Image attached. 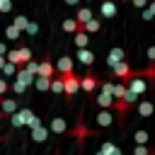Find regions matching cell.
<instances>
[{"label": "cell", "instance_id": "2", "mask_svg": "<svg viewBox=\"0 0 155 155\" xmlns=\"http://www.w3.org/2000/svg\"><path fill=\"white\" fill-rule=\"evenodd\" d=\"M114 82L111 80H107V82H102V87H99V94H97V104L104 109V111H111V107H114Z\"/></svg>", "mask_w": 155, "mask_h": 155}, {"label": "cell", "instance_id": "11", "mask_svg": "<svg viewBox=\"0 0 155 155\" xmlns=\"http://www.w3.org/2000/svg\"><path fill=\"white\" fill-rule=\"evenodd\" d=\"M90 19H94V17H92V10H90V7H78V12H75V22L85 27Z\"/></svg>", "mask_w": 155, "mask_h": 155}, {"label": "cell", "instance_id": "17", "mask_svg": "<svg viewBox=\"0 0 155 155\" xmlns=\"http://www.w3.org/2000/svg\"><path fill=\"white\" fill-rule=\"evenodd\" d=\"M73 41H75V46H78V51H80V48H87V41H90V36H87V34L80 29V31H75V34H73Z\"/></svg>", "mask_w": 155, "mask_h": 155}, {"label": "cell", "instance_id": "19", "mask_svg": "<svg viewBox=\"0 0 155 155\" xmlns=\"http://www.w3.org/2000/svg\"><path fill=\"white\" fill-rule=\"evenodd\" d=\"M61 27H63V31H68V34H75V31H80V29H82V24H78V22H75V17H73V19H63V24H61Z\"/></svg>", "mask_w": 155, "mask_h": 155}, {"label": "cell", "instance_id": "10", "mask_svg": "<svg viewBox=\"0 0 155 155\" xmlns=\"http://www.w3.org/2000/svg\"><path fill=\"white\" fill-rule=\"evenodd\" d=\"M56 70H58V75H70L73 73V58L70 56H61L56 61Z\"/></svg>", "mask_w": 155, "mask_h": 155}, {"label": "cell", "instance_id": "34", "mask_svg": "<svg viewBox=\"0 0 155 155\" xmlns=\"http://www.w3.org/2000/svg\"><path fill=\"white\" fill-rule=\"evenodd\" d=\"M148 61L155 63V46H148Z\"/></svg>", "mask_w": 155, "mask_h": 155}, {"label": "cell", "instance_id": "35", "mask_svg": "<svg viewBox=\"0 0 155 155\" xmlns=\"http://www.w3.org/2000/svg\"><path fill=\"white\" fill-rule=\"evenodd\" d=\"M5 92H7V80H2V78H0V99H2V94H5Z\"/></svg>", "mask_w": 155, "mask_h": 155}, {"label": "cell", "instance_id": "21", "mask_svg": "<svg viewBox=\"0 0 155 155\" xmlns=\"http://www.w3.org/2000/svg\"><path fill=\"white\" fill-rule=\"evenodd\" d=\"M99 29H102V22H99V19H90V22L82 27V31H85V34H97Z\"/></svg>", "mask_w": 155, "mask_h": 155}, {"label": "cell", "instance_id": "37", "mask_svg": "<svg viewBox=\"0 0 155 155\" xmlns=\"http://www.w3.org/2000/svg\"><path fill=\"white\" fill-rule=\"evenodd\" d=\"M143 19H145V22H150V19H153V15H150V12H148V7H145V10H143Z\"/></svg>", "mask_w": 155, "mask_h": 155}, {"label": "cell", "instance_id": "5", "mask_svg": "<svg viewBox=\"0 0 155 155\" xmlns=\"http://www.w3.org/2000/svg\"><path fill=\"white\" fill-rule=\"evenodd\" d=\"M126 90L133 94V97H140V94H145V90H148V85H145V80H143V75H140V70H136V75L126 82Z\"/></svg>", "mask_w": 155, "mask_h": 155}, {"label": "cell", "instance_id": "6", "mask_svg": "<svg viewBox=\"0 0 155 155\" xmlns=\"http://www.w3.org/2000/svg\"><path fill=\"white\" fill-rule=\"evenodd\" d=\"M58 73H56V65L48 61V56H46V61H41L39 63V73H36V78H44V80H53Z\"/></svg>", "mask_w": 155, "mask_h": 155}, {"label": "cell", "instance_id": "23", "mask_svg": "<svg viewBox=\"0 0 155 155\" xmlns=\"http://www.w3.org/2000/svg\"><path fill=\"white\" fill-rule=\"evenodd\" d=\"M27 24H29V19H27L24 15H17V17L12 19V27H17L19 31H24V29H27Z\"/></svg>", "mask_w": 155, "mask_h": 155}, {"label": "cell", "instance_id": "24", "mask_svg": "<svg viewBox=\"0 0 155 155\" xmlns=\"http://www.w3.org/2000/svg\"><path fill=\"white\" fill-rule=\"evenodd\" d=\"M53 94H61L63 92V80H61V75H56L53 80H51V87H48Z\"/></svg>", "mask_w": 155, "mask_h": 155}, {"label": "cell", "instance_id": "3", "mask_svg": "<svg viewBox=\"0 0 155 155\" xmlns=\"http://www.w3.org/2000/svg\"><path fill=\"white\" fill-rule=\"evenodd\" d=\"M61 80H63V92H65V97H68V102L80 92V78L75 75V73H70V75H61Z\"/></svg>", "mask_w": 155, "mask_h": 155}, {"label": "cell", "instance_id": "29", "mask_svg": "<svg viewBox=\"0 0 155 155\" xmlns=\"http://www.w3.org/2000/svg\"><path fill=\"white\" fill-rule=\"evenodd\" d=\"M12 90H15V92H17V94H24V92H27V87H24V85H22V82H17V80H15V82H12Z\"/></svg>", "mask_w": 155, "mask_h": 155}, {"label": "cell", "instance_id": "30", "mask_svg": "<svg viewBox=\"0 0 155 155\" xmlns=\"http://www.w3.org/2000/svg\"><path fill=\"white\" fill-rule=\"evenodd\" d=\"M24 31H27V34H36V31H39V24H36V22H29Z\"/></svg>", "mask_w": 155, "mask_h": 155}, {"label": "cell", "instance_id": "9", "mask_svg": "<svg viewBox=\"0 0 155 155\" xmlns=\"http://www.w3.org/2000/svg\"><path fill=\"white\" fill-rule=\"evenodd\" d=\"M121 61H126V51H124L121 46L109 48V53H107V65L111 68V65H116V63H121Z\"/></svg>", "mask_w": 155, "mask_h": 155}, {"label": "cell", "instance_id": "20", "mask_svg": "<svg viewBox=\"0 0 155 155\" xmlns=\"http://www.w3.org/2000/svg\"><path fill=\"white\" fill-rule=\"evenodd\" d=\"M99 153H102V155H121V150H119L114 143H109V140H104V143H102Z\"/></svg>", "mask_w": 155, "mask_h": 155}, {"label": "cell", "instance_id": "7", "mask_svg": "<svg viewBox=\"0 0 155 155\" xmlns=\"http://www.w3.org/2000/svg\"><path fill=\"white\" fill-rule=\"evenodd\" d=\"M97 87H99V78H97L94 73H87V75L80 78V90H85L87 94H92Z\"/></svg>", "mask_w": 155, "mask_h": 155}, {"label": "cell", "instance_id": "22", "mask_svg": "<svg viewBox=\"0 0 155 155\" xmlns=\"http://www.w3.org/2000/svg\"><path fill=\"white\" fill-rule=\"evenodd\" d=\"M99 12H102V17H114V15H116V5H114V2H102Z\"/></svg>", "mask_w": 155, "mask_h": 155}, {"label": "cell", "instance_id": "26", "mask_svg": "<svg viewBox=\"0 0 155 155\" xmlns=\"http://www.w3.org/2000/svg\"><path fill=\"white\" fill-rule=\"evenodd\" d=\"M148 136H150L148 131H136V136H133V138H136V143H138V145H145V143H148Z\"/></svg>", "mask_w": 155, "mask_h": 155}, {"label": "cell", "instance_id": "32", "mask_svg": "<svg viewBox=\"0 0 155 155\" xmlns=\"http://www.w3.org/2000/svg\"><path fill=\"white\" fill-rule=\"evenodd\" d=\"M12 10V2L10 0H0V12H10Z\"/></svg>", "mask_w": 155, "mask_h": 155}, {"label": "cell", "instance_id": "38", "mask_svg": "<svg viewBox=\"0 0 155 155\" xmlns=\"http://www.w3.org/2000/svg\"><path fill=\"white\" fill-rule=\"evenodd\" d=\"M148 12H150V15H155V2H148Z\"/></svg>", "mask_w": 155, "mask_h": 155}, {"label": "cell", "instance_id": "31", "mask_svg": "<svg viewBox=\"0 0 155 155\" xmlns=\"http://www.w3.org/2000/svg\"><path fill=\"white\" fill-rule=\"evenodd\" d=\"M133 155H150V153H148L145 145H136V148H133Z\"/></svg>", "mask_w": 155, "mask_h": 155}, {"label": "cell", "instance_id": "1", "mask_svg": "<svg viewBox=\"0 0 155 155\" xmlns=\"http://www.w3.org/2000/svg\"><path fill=\"white\" fill-rule=\"evenodd\" d=\"M5 61H7L10 65H15V68H24V65L31 61V48H29V46H19V48L10 51V53L5 56Z\"/></svg>", "mask_w": 155, "mask_h": 155}, {"label": "cell", "instance_id": "16", "mask_svg": "<svg viewBox=\"0 0 155 155\" xmlns=\"http://www.w3.org/2000/svg\"><path fill=\"white\" fill-rule=\"evenodd\" d=\"M46 136H48V128H46V126H36V128H31V140H34V143H44Z\"/></svg>", "mask_w": 155, "mask_h": 155}, {"label": "cell", "instance_id": "15", "mask_svg": "<svg viewBox=\"0 0 155 155\" xmlns=\"http://www.w3.org/2000/svg\"><path fill=\"white\" fill-rule=\"evenodd\" d=\"M48 131H53V133H65V131H68V124H65V119H61V116H56V119L51 121V126H48Z\"/></svg>", "mask_w": 155, "mask_h": 155}, {"label": "cell", "instance_id": "8", "mask_svg": "<svg viewBox=\"0 0 155 155\" xmlns=\"http://www.w3.org/2000/svg\"><path fill=\"white\" fill-rule=\"evenodd\" d=\"M19 111V104H17V99H12V97H2L0 99V116L5 114V116H12V114H17Z\"/></svg>", "mask_w": 155, "mask_h": 155}, {"label": "cell", "instance_id": "18", "mask_svg": "<svg viewBox=\"0 0 155 155\" xmlns=\"http://www.w3.org/2000/svg\"><path fill=\"white\" fill-rule=\"evenodd\" d=\"M78 58H80L82 65H92V63H94V53H92L90 48H80V51H78Z\"/></svg>", "mask_w": 155, "mask_h": 155}, {"label": "cell", "instance_id": "25", "mask_svg": "<svg viewBox=\"0 0 155 155\" xmlns=\"http://www.w3.org/2000/svg\"><path fill=\"white\" fill-rule=\"evenodd\" d=\"M34 87H36V90H41V92H46V90L51 87V80H44V78H36V80H34Z\"/></svg>", "mask_w": 155, "mask_h": 155}, {"label": "cell", "instance_id": "12", "mask_svg": "<svg viewBox=\"0 0 155 155\" xmlns=\"http://www.w3.org/2000/svg\"><path fill=\"white\" fill-rule=\"evenodd\" d=\"M111 124H114V114L102 109V111L97 114V126H99V128H107V126H111Z\"/></svg>", "mask_w": 155, "mask_h": 155}, {"label": "cell", "instance_id": "40", "mask_svg": "<svg viewBox=\"0 0 155 155\" xmlns=\"http://www.w3.org/2000/svg\"><path fill=\"white\" fill-rule=\"evenodd\" d=\"M0 140H2V136H0Z\"/></svg>", "mask_w": 155, "mask_h": 155}, {"label": "cell", "instance_id": "4", "mask_svg": "<svg viewBox=\"0 0 155 155\" xmlns=\"http://www.w3.org/2000/svg\"><path fill=\"white\" fill-rule=\"evenodd\" d=\"M136 75V70H131V65L126 63V61H121V63H116V65H111V78H116L119 82H128L131 78Z\"/></svg>", "mask_w": 155, "mask_h": 155}, {"label": "cell", "instance_id": "41", "mask_svg": "<svg viewBox=\"0 0 155 155\" xmlns=\"http://www.w3.org/2000/svg\"><path fill=\"white\" fill-rule=\"evenodd\" d=\"M97 155H102V153H97Z\"/></svg>", "mask_w": 155, "mask_h": 155}, {"label": "cell", "instance_id": "13", "mask_svg": "<svg viewBox=\"0 0 155 155\" xmlns=\"http://www.w3.org/2000/svg\"><path fill=\"white\" fill-rule=\"evenodd\" d=\"M15 78H17V82H22L24 87H29V85H31V82L36 80V78H31V75L27 73V68H17V73H15Z\"/></svg>", "mask_w": 155, "mask_h": 155}, {"label": "cell", "instance_id": "36", "mask_svg": "<svg viewBox=\"0 0 155 155\" xmlns=\"http://www.w3.org/2000/svg\"><path fill=\"white\" fill-rule=\"evenodd\" d=\"M133 5H136L138 10H145V5H148V0H133Z\"/></svg>", "mask_w": 155, "mask_h": 155}, {"label": "cell", "instance_id": "28", "mask_svg": "<svg viewBox=\"0 0 155 155\" xmlns=\"http://www.w3.org/2000/svg\"><path fill=\"white\" fill-rule=\"evenodd\" d=\"M19 34H22V31H19V29H17V27H12V24H10V27H7V29H5V36H7V39H17V36H19Z\"/></svg>", "mask_w": 155, "mask_h": 155}, {"label": "cell", "instance_id": "14", "mask_svg": "<svg viewBox=\"0 0 155 155\" xmlns=\"http://www.w3.org/2000/svg\"><path fill=\"white\" fill-rule=\"evenodd\" d=\"M136 111H138L140 116H153V111H155V107H153V102H148V99H143V102H138V104H136Z\"/></svg>", "mask_w": 155, "mask_h": 155}, {"label": "cell", "instance_id": "27", "mask_svg": "<svg viewBox=\"0 0 155 155\" xmlns=\"http://www.w3.org/2000/svg\"><path fill=\"white\" fill-rule=\"evenodd\" d=\"M24 68H27V73H29L31 78H36V73H39V63H36V61H29Z\"/></svg>", "mask_w": 155, "mask_h": 155}, {"label": "cell", "instance_id": "33", "mask_svg": "<svg viewBox=\"0 0 155 155\" xmlns=\"http://www.w3.org/2000/svg\"><path fill=\"white\" fill-rule=\"evenodd\" d=\"M2 73H5V75H15V73H17V68H15V65H10V63H5Z\"/></svg>", "mask_w": 155, "mask_h": 155}, {"label": "cell", "instance_id": "39", "mask_svg": "<svg viewBox=\"0 0 155 155\" xmlns=\"http://www.w3.org/2000/svg\"><path fill=\"white\" fill-rule=\"evenodd\" d=\"M5 63H7V61H5L2 56H0V73H2V68H5Z\"/></svg>", "mask_w": 155, "mask_h": 155}]
</instances>
